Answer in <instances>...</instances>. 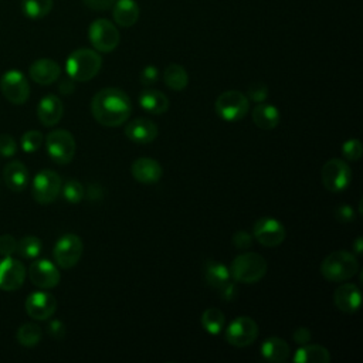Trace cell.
<instances>
[{
    "instance_id": "cell-1",
    "label": "cell",
    "mask_w": 363,
    "mask_h": 363,
    "mask_svg": "<svg viewBox=\"0 0 363 363\" xmlns=\"http://www.w3.org/2000/svg\"><path fill=\"white\" fill-rule=\"evenodd\" d=\"M91 112L102 126H121L132 113V102L125 91L112 86L104 88L94 95Z\"/></svg>"
},
{
    "instance_id": "cell-2",
    "label": "cell",
    "mask_w": 363,
    "mask_h": 363,
    "mask_svg": "<svg viewBox=\"0 0 363 363\" xmlns=\"http://www.w3.org/2000/svg\"><path fill=\"white\" fill-rule=\"evenodd\" d=\"M101 67V55L91 48H79L72 51L65 62L68 77L79 82H86L92 79L99 72Z\"/></svg>"
},
{
    "instance_id": "cell-3",
    "label": "cell",
    "mask_w": 363,
    "mask_h": 363,
    "mask_svg": "<svg viewBox=\"0 0 363 363\" xmlns=\"http://www.w3.org/2000/svg\"><path fill=\"white\" fill-rule=\"evenodd\" d=\"M359 271V262L354 254L337 250L326 255L320 264L322 275L332 282H343L350 279Z\"/></svg>"
},
{
    "instance_id": "cell-4",
    "label": "cell",
    "mask_w": 363,
    "mask_h": 363,
    "mask_svg": "<svg viewBox=\"0 0 363 363\" xmlns=\"http://www.w3.org/2000/svg\"><path fill=\"white\" fill-rule=\"evenodd\" d=\"M230 274L235 282L255 284L267 274V261L261 254L247 251L234 258Z\"/></svg>"
},
{
    "instance_id": "cell-5",
    "label": "cell",
    "mask_w": 363,
    "mask_h": 363,
    "mask_svg": "<svg viewBox=\"0 0 363 363\" xmlns=\"http://www.w3.org/2000/svg\"><path fill=\"white\" fill-rule=\"evenodd\" d=\"M216 113L228 122H235L242 119L250 109L248 98L235 89L224 91L220 94L214 102Z\"/></svg>"
},
{
    "instance_id": "cell-6",
    "label": "cell",
    "mask_w": 363,
    "mask_h": 363,
    "mask_svg": "<svg viewBox=\"0 0 363 363\" xmlns=\"http://www.w3.org/2000/svg\"><path fill=\"white\" fill-rule=\"evenodd\" d=\"M45 147L50 157L58 164H67L75 155V139L65 129H55L45 138Z\"/></svg>"
},
{
    "instance_id": "cell-7",
    "label": "cell",
    "mask_w": 363,
    "mask_h": 363,
    "mask_svg": "<svg viewBox=\"0 0 363 363\" xmlns=\"http://www.w3.org/2000/svg\"><path fill=\"white\" fill-rule=\"evenodd\" d=\"M61 186L62 182L60 174L50 169H44L34 176L31 184V194L37 203L50 204L61 193Z\"/></svg>"
},
{
    "instance_id": "cell-8",
    "label": "cell",
    "mask_w": 363,
    "mask_h": 363,
    "mask_svg": "<svg viewBox=\"0 0 363 363\" xmlns=\"http://www.w3.org/2000/svg\"><path fill=\"white\" fill-rule=\"evenodd\" d=\"M88 38L96 51L111 52L118 47L121 35L113 23L106 18H98L89 26Z\"/></svg>"
},
{
    "instance_id": "cell-9",
    "label": "cell",
    "mask_w": 363,
    "mask_h": 363,
    "mask_svg": "<svg viewBox=\"0 0 363 363\" xmlns=\"http://www.w3.org/2000/svg\"><path fill=\"white\" fill-rule=\"evenodd\" d=\"M352 182V170L349 164L337 157L328 160L322 167V183L326 190L339 193Z\"/></svg>"
},
{
    "instance_id": "cell-10",
    "label": "cell",
    "mask_w": 363,
    "mask_h": 363,
    "mask_svg": "<svg viewBox=\"0 0 363 363\" xmlns=\"http://www.w3.org/2000/svg\"><path fill=\"white\" fill-rule=\"evenodd\" d=\"M82 250V241L77 234H64L55 242L52 254L57 265L62 269H68L78 264Z\"/></svg>"
},
{
    "instance_id": "cell-11",
    "label": "cell",
    "mask_w": 363,
    "mask_h": 363,
    "mask_svg": "<svg viewBox=\"0 0 363 363\" xmlns=\"http://www.w3.org/2000/svg\"><path fill=\"white\" fill-rule=\"evenodd\" d=\"M0 89L4 98L14 105H23L30 96L28 81L24 74L17 69H10L1 75Z\"/></svg>"
},
{
    "instance_id": "cell-12",
    "label": "cell",
    "mask_w": 363,
    "mask_h": 363,
    "mask_svg": "<svg viewBox=\"0 0 363 363\" xmlns=\"http://www.w3.org/2000/svg\"><path fill=\"white\" fill-rule=\"evenodd\" d=\"M258 336V325L250 316H238L225 329V340L235 347H245Z\"/></svg>"
},
{
    "instance_id": "cell-13",
    "label": "cell",
    "mask_w": 363,
    "mask_h": 363,
    "mask_svg": "<svg viewBox=\"0 0 363 363\" xmlns=\"http://www.w3.org/2000/svg\"><path fill=\"white\" fill-rule=\"evenodd\" d=\"M252 235L264 247H278L285 240L286 231L277 218L261 217L254 224Z\"/></svg>"
},
{
    "instance_id": "cell-14",
    "label": "cell",
    "mask_w": 363,
    "mask_h": 363,
    "mask_svg": "<svg viewBox=\"0 0 363 363\" xmlns=\"http://www.w3.org/2000/svg\"><path fill=\"white\" fill-rule=\"evenodd\" d=\"M27 271L23 262L11 258H0V289L1 291H17L24 284Z\"/></svg>"
},
{
    "instance_id": "cell-15",
    "label": "cell",
    "mask_w": 363,
    "mask_h": 363,
    "mask_svg": "<svg viewBox=\"0 0 363 363\" xmlns=\"http://www.w3.org/2000/svg\"><path fill=\"white\" fill-rule=\"evenodd\" d=\"M28 278L35 286L41 289H51L58 285L61 275L55 264H52L51 261L35 259L28 268Z\"/></svg>"
},
{
    "instance_id": "cell-16",
    "label": "cell",
    "mask_w": 363,
    "mask_h": 363,
    "mask_svg": "<svg viewBox=\"0 0 363 363\" xmlns=\"http://www.w3.org/2000/svg\"><path fill=\"white\" fill-rule=\"evenodd\" d=\"M24 306L30 318L35 320H45L51 318L57 311V301L51 294L44 291H37L27 296Z\"/></svg>"
},
{
    "instance_id": "cell-17",
    "label": "cell",
    "mask_w": 363,
    "mask_h": 363,
    "mask_svg": "<svg viewBox=\"0 0 363 363\" xmlns=\"http://www.w3.org/2000/svg\"><path fill=\"white\" fill-rule=\"evenodd\" d=\"M159 129L156 123L147 118H136L125 126V136L139 145L150 143L156 139Z\"/></svg>"
},
{
    "instance_id": "cell-18",
    "label": "cell",
    "mask_w": 363,
    "mask_h": 363,
    "mask_svg": "<svg viewBox=\"0 0 363 363\" xmlns=\"http://www.w3.org/2000/svg\"><path fill=\"white\" fill-rule=\"evenodd\" d=\"M132 176L142 184H153L162 177V166L152 157H139L130 166Z\"/></svg>"
},
{
    "instance_id": "cell-19",
    "label": "cell",
    "mask_w": 363,
    "mask_h": 363,
    "mask_svg": "<svg viewBox=\"0 0 363 363\" xmlns=\"http://www.w3.org/2000/svg\"><path fill=\"white\" fill-rule=\"evenodd\" d=\"M28 74L34 82L40 85H50L60 78L61 68L54 60L40 58L30 65Z\"/></svg>"
},
{
    "instance_id": "cell-20",
    "label": "cell",
    "mask_w": 363,
    "mask_h": 363,
    "mask_svg": "<svg viewBox=\"0 0 363 363\" xmlns=\"http://www.w3.org/2000/svg\"><path fill=\"white\" fill-rule=\"evenodd\" d=\"M335 305L345 313H354L362 303L360 289L354 284H343L333 294Z\"/></svg>"
},
{
    "instance_id": "cell-21",
    "label": "cell",
    "mask_w": 363,
    "mask_h": 363,
    "mask_svg": "<svg viewBox=\"0 0 363 363\" xmlns=\"http://www.w3.org/2000/svg\"><path fill=\"white\" fill-rule=\"evenodd\" d=\"M64 113V105L57 95H45L37 105L38 121L44 126L57 125Z\"/></svg>"
},
{
    "instance_id": "cell-22",
    "label": "cell",
    "mask_w": 363,
    "mask_h": 363,
    "mask_svg": "<svg viewBox=\"0 0 363 363\" xmlns=\"http://www.w3.org/2000/svg\"><path fill=\"white\" fill-rule=\"evenodd\" d=\"M3 180L11 191L20 193L28 186V180H30L28 169L26 167L24 163L18 160H11L3 169Z\"/></svg>"
},
{
    "instance_id": "cell-23",
    "label": "cell",
    "mask_w": 363,
    "mask_h": 363,
    "mask_svg": "<svg viewBox=\"0 0 363 363\" xmlns=\"http://www.w3.org/2000/svg\"><path fill=\"white\" fill-rule=\"evenodd\" d=\"M113 20L121 27H132L139 18V7L133 0H118L113 3Z\"/></svg>"
},
{
    "instance_id": "cell-24",
    "label": "cell",
    "mask_w": 363,
    "mask_h": 363,
    "mask_svg": "<svg viewBox=\"0 0 363 363\" xmlns=\"http://www.w3.org/2000/svg\"><path fill=\"white\" fill-rule=\"evenodd\" d=\"M289 353L291 350L288 343L277 336L265 339L261 345V354L264 356L265 360L272 363L285 362L289 357Z\"/></svg>"
},
{
    "instance_id": "cell-25",
    "label": "cell",
    "mask_w": 363,
    "mask_h": 363,
    "mask_svg": "<svg viewBox=\"0 0 363 363\" xmlns=\"http://www.w3.org/2000/svg\"><path fill=\"white\" fill-rule=\"evenodd\" d=\"M139 105L153 115H162L169 109L167 96L157 89H145L139 95Z\"/></svg>"
},
{
    "instance_id": "cell-26",
    "label": "cell",
    "mask_w": 363,
    "mask_h": 363,
    "mask_svg": "<svg viewBox=\"0 0 363 363\" xmlns=\"http://www.w3.org/2000/svg\"><path fill=\"white\" fill-rule=\"evenodd\" d=\"M252 121L257 128L269 130L277 128L279 123V111L269 104L259 102L254 109H252Z\"/></svg>"
},
{
    "instance_id": "cell-27",
    "label": "cell",
    "mask_w": 363,
    "mask_h": 363,
    "mask_svg": "<svg viewBox=\"0 0 363 363\" xmlns=\"http://www.w3.org/2000/svg\"><path fill=\"white\" fill-rule=\"evenodd\" d=\"M295 363H328L330 360L329 350L320 345H302L294 354Z\"/></svg>"
},
{
    "instance_id": "cell-28",
    "label": "cell",
    "mask_w": 363,
    "mask_h": 363,
    "mask_svg": "<svg viewBox=\"0 0 363 363\" xmlns=\"http://www.w3.org/2000/svg\"><path fill=\"white\" fill-rule=\"evenodd\" d=\"M204 278L210 286L220 289L228 281H231V274L224 264L218 261L207 259L204 264Z\"/></svg>"
},
{
    "instance_id": "cell-29",
    "label": "cell",
    "mask_w": 363,
    "mask_h": 363,
    "mask_svg": "<svg viewBox=\"0 0 363 363\" xmlns=\"http://www.w3.org/2000/svg\"><path fill=\"white\" fill-rule=\"evenodd\" d=\"M164 84L173 91H183L189 84V75L184 67L179 64H170L163 72Z\"/></svg>"
},
{
    "instance_id": "cell-30",
    "label": "cell",
    "mask_w": 363,
    "mask_h": 363,
    "mask_svg": "<svg viewBox=\"0 0 363 363\" xmlns=\"http://www.w3.org/2000/svg\"><path fill=\"white\" fill-rule=\"evenodd\" d=\"M201 325L210 335H218L225 325L224 313L218 308H208L201 315Z\"/></svg>"
},
{
    "instance_id": "cell-31",
    "label": "cell",
    "mask_w": 363,
    "mask_h": 363,
    "mask_svg": "<svg viewBox=\"0 0 363 363\" xmlns=\"http://www.w3.org/2000/svg\"><path fill=\"white\" fill-rule=\"evenodd\" d=\"M21 9L28 18H43L51 11L52 0H23Z\"/></svg>"
},
{
    "instance_id": "cell-32",
    "label": "cell",
    "mask_w": 363,
    "mask_h": 363,
    "mask_svg": "<svg viewBox=\"0 0 363 363\" xmlns=\"http://www.w3.org/2000/svg\"><path fill=\"white\" fill-rule=\"evenodd\" d=\"M16 339L21 346L33 347L41 340V329L35 323H24L17 329Z\"/></svg>"
},
{
    "instance_id": "cell-33",
    "label": "cell",
    "mask_w": 363,
    "mask_h": 363,
    "mask_svg": "<svg viewBox=\"0 0 363 363\" xmlns=\"http://www.w3.org/2000/svg\"><path fill=\"white\" fill-rule=\"evenodd\" d=\"M43 248V244L38 237L35 235H26L17 241V248L16 252H18L23 258L34 259L40 255Z\"/></svg>"
},
{
    "instance_id": "cell-34",
    "label": "cell",
    "mask_w": 363,
    "mask_h": 363,
    "mask_svg": "<svg viewBox=\"0 0 363 363\" xmlns=\"http://www.w3.org/2000/svg\"><path fill=\"white\" fill-rule=\"evenodd\" d=\"M61 190H62V196L64 199L71 203V204H75V203H79L84 196H85V189L84 186L75 180V179H69L67 180L62 186H61Z\"/></svg>"
},
{
    "instance_id": "cell-35",
    "label": "cell",
    "mask_w": 363,
    "mask_h": 363,
    "mask_svg": "<svg viewBox=\"0 0 363 363\" xmlns=\"http://www.w3.org/2000/svg\"><path fill=\"white\" fill-rule=\"evenodd\" d=\"M41 143H43V133L38 130H27L26 133H23L20 139L21 149L26 153L37 152L41 147Z\"/></svg>"
},
{
    "instance_id": "cell-36",
    "label": "cell",
    "mask_w": 363,
    "mask_h": 363,
    "mask_svg": "<svg viewBox=\"0 0 363 363\" xmlns=\"http://www.w3.org/2000/svg\"><path fill=\"white\" fill-rule=\"evenodd\" d=\"M362 152H363L362 143H360V140H357V139H349V140H346V142L343 143V146H342V153H343V156H345L347 160H352V162L359 160L360 156H362Z\"/></svg>"
},
{
    "instance_id": "cell-37",
    "label": "cell",
    "mask_w": 363,
    "mask_h": 363,
    "mask_svg": "<svg viewBox=\"0 0 363 363\" xmlns=\"http://www.w3.org/2000/svg\"><path fill=\"white\" fill-rule=\"evenodd\" d=\"M17 152V142L14 138L9 133L0 135V156L3 157H11Z\"/></svg>"
},
{
    "instance_id": "cell-38",
    "label": "cell",
    "mask_w": 363,
    "mask_h": 363,
    "mask_svg": "<svg viewBox=\"0 0 363 363\" xmlns=\"http://www.w3.org/2000/svg\"><path fill=\"white\" fill-rule=\"evenodd\" d=\"M268 96V88L264 82H252L250 86H248V98L254 102H264Z\"/></svg>"
},
{
    "instance_id": "cell-39",
    "label": "cell",
    "mask_w": 363,
    "mask_h": 363,
    "mask_svg": "<svg viewBox=\"0 0 363 363\" xmlns=\"http://www.w3.org/2000/svg\"><path fill=\"white\" fill-rule=\"evenodd\" d=\"M17 240L10 234L0 235V255L1 257H11L16 252Z\"/></svg>"
},
{
    "instance_id": "cell-40",
    "label": "cell",
    "mask_w": 363,
    "mask_h": 363,
    "mask_svg": "<svg viewBox=\"0 0 363 363\" xmlns=\"http://www.w3.org/2000/svg\"><path fill=\"white\" fill-rule=\"evenodd\" d=\"M233 244L238 250H248L252 245V237L247 231H237L233 235Z\"/></svg>"
},
{
    "instance_id": "cell-41",
    "label": "cell",
    "mask_w": 363,
    "mask_h": 363,
    "mask_svg": "<svg viewBox=\"0 0 363 363\" xmlns=\"http://www.w3.org/2000/svg\"><path fill=\"white\" fill-rule=\"evenodd\" d=\"M336 220L342 221V223H349V221H353L354 220V210L347 206V204H340L335 208L333 211Z\"/></svg>"
},
{
    "instance_id": "cell-42",
    "label": "cell",
    "mask_w": 363,
    "mask_h": 363,
    "mask_svg": "<svg viewBox=\"0 0 363 363\" xmlns=\"http://www.w3.org/2000/svg\"><path fill=\"white\" fill-rule=\"evenodd\" d=\"M157 77H159V71L155 65H146L142 72H140V82L143 85H152L157 81Z\"/></svg>"
},
{
    "instance_id": "cell-43",
    "label": "cell",
    "mask_w": 363,
    "mask_h": 363,
    "mask_svg": "<svg viewBox=\"0 0 363 363\" xmlns=\"http://www.w3.org/2000/svg\"><path fill=\"white\" fill-rule=\"evenodd\" d=\"M48 333L52 336L55 340H61L65 336V326L61 320L54 319L48 323Z\"/></svg>"
},
{
    "instance_id": "cell-44",
    "label": "cell",
    "mask_w": 363,
    "mask_h": 363,
    "mask_svg": "<svg viewBox=\"0 0 363 363\" xmlns=\"http://www.w3.org/2000/svg\"><path fill=\"white\" fill-rule=\"evenodd\" d=\"M311 337H312L311 330H309L308 328H305V326H301V328L295 329V332L292 333V339H294V342H296V343H298V345H301V346H302V345L309 343Z\"/></svg>"
},
{
    "instance_id": "cell-45",
    "label": "cell",
    "mask_w": 363,
    "mask_h": 363,
    "mask_svg": "<svg viewBox=\"0 0 363 363\" xmlns=\"http://www.w3.org/2000/svg\"><path fill=\"white\" fill-rule=\"evenodd\" d=\"M91 10L95 11H105L111 9L115 3V0H82Z\"/></svg>"
},
{
    "instance_id": "cell-46",
    "label": "cell",
    "mask_w": 363,
    "mask_h": 363,
    "mask_svg": "<svg viewBox=\"0 0 363 363\" xmlns=\"http://www.w3.org/2000/svg\"><path fill=\"white\" fill-rule=\"evenodd\" d=\"M220 294H221V298L225 299V301H231L233 298H235L237 295V286H235V282L233 281H228L224 286H221L220 289Z\"/></svg>"
},
{
    "instance_id": "cell-47",
    "label": "cell",
    "mask_w": 363,
    "mask_h": 363,
    "mask_svg": "<svg viewBox=\"0 0 363 363\" xmlns=\"http://www.w3.org/2000/svg\"><path fill=\"white\" fill-rule=\"evenodd\" d=\"M74 88H75V86H74V79H71V78H69V79H68V78H67V79H62L61 84H60V91H61L62 94H71V92L74 91Z\"/></svg>"
},
{
    "instance_id": "cell-48",
    "label": "cell",
    "mask_w": 363,
    "mask_h": 363,
    "mask_svg": "<svg viewBox=\"0 0 363 363\" xmlns=\"http://www.w3.org/2000/svg\"><path fill=\"white\" fill-rule=\"evenodd\" d=\"M353 250H354V254H362V250H363V244H362V237H356L354 242H353Z\"/></svg>"
}]
</instances>
